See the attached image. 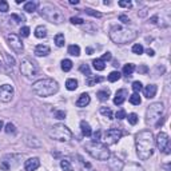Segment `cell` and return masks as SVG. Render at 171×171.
Wrapping results in <instances>:
<instances>
[{
  "mask_svg": "<svg viewBox=\"0 0 171 171\" xmlns=\"http://www.w3.org/2000/svg\"><path fill=\"white\" fill-rule=\"evenodd\" d=\"M80 72L86 74L87 76H91V71H90V67H88L87 64H82L80 65Z\"/></svg>",
  "mask_w": 171,
  "mask_h": 171,
  "instance_id": "cell-40",
  "label": "cell"
},
{
  "mask_svg": "<svg viewBox=\"0 0 171 171\" xmlns=\"http://www.w3.org/2000/svg\"><path fill=\"white\" fill-rule=\"evenodd\" d=\"M39 166H40V161L38 158H30L28 161H25L24 169L25 171H35L39 169Z\"/></svg>",
  "mask_w": 171,
  "mask_h": 171,
  "instance_id": "cell-13",
  "label": "cell"
},
{
  "mask_svg": "<svg viewBox=\"0 0 171 171\" xmlns=\"http://www.w3.org/2000/svg\"><path fill=\"white\" fill-rule=\"evenodd\" d=\"M84 149L92 158L98 161H107L110 158V150L107 144H103L100 142H90L84 146Z\"/></svg>",
  "mask_w": 171,
  "mask_h": 171,
  "instance_id": "cell-4",
  "label": "cell"
},
{
  "mask_svg": "<svg viewBox=\"0 0 171 171\" xmlns=\"http://www.w3.org/2000/svg\"><path fill=\"white\" fill-rule=\"evenodd\" d=\"M4 131H5L7 134H15V132H16V128H15V126H13L12 123H7V124H5Z\"/></svg>",
  "mask_w": 171,
  "mask_h": 171,
  "instance_id": "cell-35",
  "label": "cell"
},
{
  "mask_svg": "<svg viewBox=\"0 0 171 171\" xmlns=\"http://www.w3.org/2000/svg\"><path fill=\"white\" fill-rule=\"evenodd\" d=\"M35 36L39 39H43L47 36V28L44 27V25H38V27L35 28Z\"/></svg>",
  "mask_w": 171,
  "mask_h": 171,
  "instance_id": "cell-20",
  "label": "cell"
},
{
  "mask_svg": "<svg viewBox=\"0 0 171 171\" xmlns=\"http://www.w3.org/2000/svg\"><path fill=\"white\" fill-rule=\"evenodd\" d=\"M119 5H120V7L131 8V1H124V0H122V1H119Z\"/></svg>",
  "mask_w": 171,
  "mask_h": 171,
  "instance_id": "cell-48",
  "label": "cell"
},
{
  "mask_svg": "<svg viewBox=\"0 0 171 171\" xmlns=\"http://www.w3.org/2000/svg\"><path fill=\"white\" fill-rule=\"evenodd\" d=\"M8 11V3L4 0H0V12H7Z\"/></svg>",
  "mask_w": 171,
  "mask_h": 171,
  "instance_id": "cell-42",
  "label": "cell"
},
{
  "mask_svg": "<svg viewBox=\"0 0 171 171\" xmlns=\"http://www.w3.org/2000/svg\"><path fill=\"white\" fill-rule=\"evenodd\" d=\"M1 128H3V122L0 120V130H1Z\"/></svg>",
  "mask_w": 171,
  "mask_h": 171,
  "instance_id": "cell-56",
  "label": "cell"
},
{
  "mask_svg": "<svg viewBox=\"0 0 171 171\" xmlns=\"http://www.w3.org/2000/svg\"><path fill=\"white\" fill-rule=\"evenodd\" d=\"M70 3H71V4H78L79 0H70Z\"/></svg>",
  "mask_w": 171,
  "mask_h": 171,
  "instance_id": "cell-55",
  "label": "cell"
},
{
  "mask_svg": "<svg viewBox=\"0 0 171 171\" xmlns=\"http://www.w3.org/2000/svg\"><path fill=\"white\" fill-rule=\"evenodd\" d=\"M103 80V78H91V79H88L87 80V84L88 86H94L95 83H99V82H102Z\"/></svg>",
  "mask_w": 171,
  "mask_h": 171,
  "instance_id": "cell-43",
  "label": "cell"
},
{
  "mask_svg": "<svg viewBox=\"0 0 171 171\" xmlns=\"http://www.w3.org/2000/svg\"><path fill=\"white\" fill-rule=\"evenodd\" d=\"M90 95L88 94H82L80 96H79V99L76 100V106L78 107H86L90 104Z\"/></svg>",
  "mask_w": 171,
  "mask_h": 171,
  "instance_id": "cell-16",
  "label": "cell"
},
{
  "mask_svg": "<svg viewBox=\"0 0 171 171\" xmlns=\"http://www.w3.org/2000/svg\"><path fill=\"white\" fill-rule=\"evenodd\" d=\"M100 141V131H96L94 134V142H99Z\"/></svg>",
  "mask_w": 171,
  "mask_h": 171,
  "instance_id": "cell-50",
  "label": "cell"
},
{
  "mask_svg": "<svg viewBox=\"0 0 171 171\" xmlns=\"http://www.w3.org/2000/svg\"><path fill=\"white\" fill-rule=\"evenodd\" d=\"M135 71V65L134 64H131V63H128V64H126L123 67V74L126 76H131V74Z\"/></svg>",
  "mask_w": 171,
  "mask_h": 171,
  "instance_id": "cell-26",
  "label": "cell"
},
{
  "mask_svg": "<svg viewBox=\"0 0 171 171\" xmlns=\"http://www.w3.org/2000/svg\"><path fill=\"white\" fill-rule=\"evenodd\" d=\"M96 95H98V98L100 99L102 102H104V100H108V98H110V91H106V90H103V91H99L98 94H96Z\"/></svg>",
  "mask_w": 171,
  "mask_h": 171,
  "instance_id": "cell-31",
  "label": "cell"
},
{
  "mask_svg": "<svg viewBox=\"0 0 171 171\" xmlns=\"http://www.w3.org/2000/svg\"><path fill=\"white\" fill-rule=\"evenodd\" d=\"M132 52L136 54V55L143 54V47H142V44H134L132 45Z\"/></svg>",
  "mask_w": 171,
  "mask_h": 171,
  "instance_id": "cell-36",
  "label": "cell"
},
{
  "mask_svg": "<svg viewBox=\"0 0 171 171\" xmlns=\"http://www.w3.org/2000/svg\"><path fill=\"white\" fill-rule=\"evenodd\" d=\"M55 118L56 119H64L65 118V112L64 111H55Z\"/></svg>",
  "mask_w": 171,
  "mask_h": 171,
  "instance_id": "cell-45",
  "label": "cell"
},
{
  "mask_svg": "<svg viewBox=\"0 0 171 171\" xmlns=\"http://www.w3.org/2000/svg\"><path fill=\"white\" fill-rule=\"evenodd\" d=\"M32 91L38 96L45 98V96H51L54 94H56L59 91V84L56 80L50 78H44L40 80H36L32 84Z\"/></svg>",
  "mask_w": 171,
  "mask_h": 171,
  "instance_id": "cell-3",
  "label": "cell"
},
{
  "mask_svg": "<svg viewBox=\"0 0 171 171\" xmlns=\"http://www.w3.org/2000/svg\"><path fill=\"white\" fill-rule=\"evenodd\" d=\"M156 86L155 84H149L146 88H144V96H146L147 99H151L154 98V96L156 95Z\"/></svg>",
  "mask_w": 171,
  "mask_h": 171,
  "instance_id": "cell-17",
  "label": "cell"
},
{
  "mask_svg": "<svg viewBox=\"0 0 171 171\" xmlns=\"http://www.w3.org/2000/svg\"><path fill=\"white\" fill-rule=\"evenodd\" d=\"M13 96V87L10 84H3L0 86V102H4V103H8V102L12 100Z\"/></svg>",
  "mask_w": 171,
  "mask_h": 171,
  "instance_id": "cell-12",
  "label": "cell"
},
{
  "mask_svg": "<svg viewBox=\"0 0 171 171\" xmlns=\"http://www.w3.org/2000/svg\"><path fill=\"white\" fill-rule=\"evenodd\" d=\"M119 79H120V72H119V71H112V72L108 75V80H110L111 83H114V82H118Z\"/></svg>",
  "mask_w": 171,
  "mask_h": 171,
  "instance_id": "cell-29",
  "label": "cell"
},
{
  "mask_svg": "<svg viewBox=\"0 0 171 171\" xmlns=\"http://www.w3.org/2000/svg\"><path fill=\"white\" fill-rule=\"evenodd\" d=\"M80 128H82V134H83L84 136H91L92 135V130H91L90 124H88L86 120L80 122Z\"/></svg>",
  "mask_w": 171,
  "mask_h": 171,
  "instance_id": "cell-19",
  "label": "cell"
},
{
  "mask_svg": "<svg viewBox=\"0 0 171 171\" xmlns=\"http://www.w3.org/2000/svg\"><path fill=\"white\" fill-rule=\"evenodd\" d=\"M60 167H62V169H63L64 171H71V169H72L68 159H63V161L60 162Z\"/></svg>",
  "mask_w": 171,
  "mask_h": 171,
  "instance_id": "cell-32",
  "label": "cell"
},
{
  "mask_svg": "<svg viewBox=\"0 0 171 171\" xmlns=\"http://www.w3.org/2000/svg\"><path fill=\"white\" fill-rule=\"evenodd\" d=\"M115 116H116V119H124V118H127L126 111H124V110H119L118 112L115 114Z\"/></svg>",
  "mask_w": 171,
  "mask_h": 171,
  "instance_id": "cell-44",
  "label": "cell"
},
{
  "mask_svg": "<svg viewBox=\"0 0 171 171\" xmlns=\"http://www.w3.org/2000/svg\"><path fill=\"white\" fill-rule=\"evenodd\" d=\"M127 118H128V122H130V123L132 124V126H134V124L138 123V115H136V114H134V112L130 114V115H128Z\"/></svg>",
  "mask_w": 171,
  "mask_h": 171,
  "instance_id": "cell-38",
  "label": "cell"
},
{
  "mask_svg": "<svg viewBox=\"0 0 171 171\" xmlns=\"http://www.w3.org/2000/svg\"><path fill=\"white\" fill-rule=\"evenodd\" d=\"M100 114L103 116H106V118H108V119H111L112 118V111L110 110V108H106V107H102L100 108Z\"/></svg>",
  "mask_w": 171,
  "mask_h": 171,
  "instance_id": "cell-33",
  "label": "cell"
},
{
  "mask_svg": "<svg viewBox=\"0 0 171 171\" xmlns=\"http://www.w3.org/2000/svg\"><path fill=\"white\" fill-rule=\"evenodd\" d=\"M50 54V47L45 44H39L35 48V55L36 56H47Z\"/></svg>",
  "mask_w": 171,
  "mask_h": 171,
  "instance_id": "cell-15",
  "label": "cell"
},
{
  "mask_svg": "<svg viewBox=\"0 0 171 171\" xmlns=\"http://www.w3.org/2000/svg\"><path fill=\"white\" fill-rule=\"evenodd\" d=\"M135 146L139 159L147 161L154 154V147H155V139L152 132L150 130H143L138 132L135 136Z\"/></svg>",
  "mask_w": 171,
  "mask_h": 171,
  "instance_id": "cell-1",
  "label": "cell"
},
{
  "mask_svg": "<svg viewBox=\"0 0 171 171\" xmlns=\"http://www.w3.org/2000/svg\"><path fill=\"white\" fill-rule=\"evenodd\" d=\"M132 90L135 91L136 94H139L142 90H143V86H142L141 82H134V83H132Z\"/></svg>",
  "mask_w": 171,
  "mask_h": 171,
  "instance_id": "cell-37",
  "label": "cell"
},
{
  "mask_svg": "<svg viewBox=\"0 0 171 171\" xmlns=\"http://www.w3.org/2000/svg\"><path fill=\"white\" fill-rule=\"evenodd\" d=\"M33 139H35V136H27V139H25V142H27L28 146H32V147H40L42 143L40 141L38 142H33Z\"/></svg>",
  "mask_w": 171,
  "mask_h": 171,
  "instance_id": "cell-30",
  "label": "cell"
},
{
  "mask_svg": "<svg viewBox=\"0 0 171 171\" xmlns=\"http://www.w3.org/2000/svg\"><path fill=\"white\" fill-rule=\"evenodd\" d=\"M127 96H128L127 90H124V88L118 90V91H116V94H115V98H114V103H115L116 106H120V104L126 100Z\"/></svg>",
  "mask_w": 171,
  "mask_h": 171,
  "instance_id": "cell-14",
  "label": "cell"
},
{
  "mask_svg": "<svg viewBox=\"0 0 171 171\" xmlns=\"http://www.w3.org/2000/svg\"><path fill=\"white\" fill-rule=\"evenodd\" d=\"M130 103L134 104V106H139V104L142 103V99H141V96H139V94L134 92L132 95H130Z\"/></svg>",
  "mask_w": 171,
  "mask_h": 171,
  "instance_id": "cell-24",
  "label": "cell"
},
{
  "mask_svg": "<svg viewBox=\"0 0 171 171\" xmlns=\"http://www.w3.org/2000/svg\"><path fill=\"white\" fill-rule=\"evenodd\" d=\"M122 171H144V169L136 163H127L123 166Z\"/></svg>",
  "mask_w": 171,
  "mask_h": 171,
  "instance_id": "cell-18",
  "label": "cell"
},
{
  "mask_svg": "<svg viewBox=\"0 0 171 171\" xmlns=\"http://www.w3.org/2000/svg\"><path fill=\"white\" fill-rule=\"evenodd\" d=\"M65 87H67L68 91H75L76 88H78V82H76L75 79H68V80L65 82Z\"/></svg>",
  "mask_w": 171,
  "mask_h": 171,
  "instance_id": "cell-25",
  "label": "cell"
},
{
  "mask_svg": "<svg viewBox=\"0 0 171 171\" xmlns=\"http://www.w3.org/2000/svg\"><path fill=\"white\" fill-rule=\"evenodd\" d=\"M71 68H72V62H71L70 59H64V60H62V70L65 71V72H68Z\"/></svg>",
  "mask_w": 171,
  "mask_h": 171,
  "instance_id": "cell-27",
  "label": "cell"
},
{
  "mask_svg": "<svg viewBox=\"0 0 171 171\" xmlns=\"http://www.w3.org/2000/svg\"><path fill=\"white\" fill-rule=\"evenodd\" d=\"M4 58L7 59V64L10 65L11 68H12L13 65H15V59H13L12 56H10V55H8V54H5V52H4Z\"/></svg>",
  "mask_w": 171,
  "mask_h": 171,
  "instance_id": "cell-39",
  "label": "cell"
},
{
  "mask_svg": "<svg viewBox=\"0 0 171 171\" xmlns=\"http://www.w3.org/2000/svg\"><path fill=\"white\" fill-rule=\"evenodd\" d=\"M138 36V32L135 30L123 27V25H114L110 30V39L114 43L118 44H126V43L132 42Z\"/></svg>",
  "mask_w": 171,
  "mask_h": 171,
  "instance_id": "cell-2",
  "label": "cell"
},
{
  "mask_svg": "<svg viewBox=\"0 0 171 171\" xmlns=\"http://www.w3.org/2000/svg\"><path fill=\"white\" fill-rule=\"evenodd\" d=\"M156 146L161 151L170 154V139L166 132H159L156 136Z\"/></svg>",
  "mask_w": 171,
  "mask_h": 171,
  "instance_id": "cell-11",
  "label": "cell"
},
{
  "mask_svg": "<svg viewBox=\"0 0 171 171\" xmlns=\"http://www.w3.org/2000/svg\"><path fill=\"white\" fill-rule=\"evenodd\" d=\"M68 54L72 55V56H79V55H80V47L76 45V44L70 45V47H68Z\"/></svg>",
  "mask_w": 171,
  "mask_h": 171,
  "instance_id": "cell-23",
  "label": "cell"
},
{
  "mask_svg": "<svg viewBox=\"0 0 171 171\" xmlns=\"http://www.w3.org/2000/svg\"><path fill=\"white\" fill-rule=\"evenodd\" d=\"M83 19L82 18H71V23L72 24H83Z\"/></svg>",
  "mask_w": 171,
  "mask_h": 171,
  "instance_id": "cell-46",
  "label": "cell"
},
{
  "mask_svg": "<svg viewBox=\"0 0 171 171\" xmlns=\"http://www.w3.org/2000/svg\"><path fill=\"white\" fill-rule=\"evenodd\" d=\"M30 32H31L30 27H22V30H20V35L23 36V38H27V36H30Z\"/></svg>",
  "mask_w": 171,
  "mask_h": 171,
  "instance_id": "cell-41",
  "label": "cell"
},
{
  "mask_svg": "<svg viewBox=\"0 0 171 171\" xmlns=\"http://www.w3.org/2000/svg\"><path fill=\"white\" fill-rule=\"evenodd\" d=\"M122 138V131L119 128H108L104 134V142L106 144H115Z\"/></svg>",
  "mask_w": 171,
  "mask_h": 171,
  "instance_id": "cell-10",
  "label": "cell"
},
{
  "mask_svg": "<svg viewBox=\"0 0 171 171\" xmlns=\"http://www.w3.org/2000/svg\"><path fill=\"white\" fill-rule=\"evenodd\" d=\"M146 52H147V55H149V56H154V55H155V52H154V50H151V48H149V50H147Z\"/></svg>",
  "mask_w": 171,
  "mask_h": 171,
  "instance_id": "cell-53",
  "label": "cell"
},
{
  "mask_svg": "<svg viewBox=\"0 0 171 171\" xmlns=\"http://www.w3.org/2000/svg\"><path fill=\"white\" fill-rule=\"evenodd\" d=\"M11 18L15 19L16 23H19V22H22V20H23V18H20V16H18V15H11Z\"/></svg>",
  "mask_w": 171,
  "mask_h": 171,
  "instance_id": "cell-52",
  "label": "cell"
},
{
  "mask_svg": "<svg viewBox=\"0 0 171 171\" xmlns=\"http://www.w3.org/2000/svg\"><path fill=\"white\" fill-rule=\"evenodd\" d=\"M110 59H111V54H110V52H106L103 56H102V60H103V62L110 60Z\"/></svg>",
  "mask_w": 171,
  "mask_h": 171,
  "instance_id": "cell-51",
  "label": "cell"
},
{
  "mask_svg": "<svg viewBox=\"0 0 171 171\" xmlns=\"http://www.w3.org/2000/svg\"><path fill=\"white\" fill-rule=\"evenodd\" d=\"M64 43H65L64 35H63V33H58V35L55 36V44L58 45V47H63Z\"/></svg>",
  "mask_w": 171,
  "mask_h": 171,
  "instance_id": "cell-28",
  "label": "cell"
},
{
  "mask_svg": "<svg viewBox=\"0 0 171 171\" xmlns=\"http://www.w3.org/2000/svg\"><path fill=\"white\" fill-rule=\"evenodd\" d=\"M42 16H44L48 22L55 23V24H62L64 22V15L51 4H45L42 7Z\"/></svg>",
  "mask_w": 171,
  "mask_h": 171,
  "instance_id": "cell-6",
  "label": "cell"
},
{
  "mask_svg": "<svg viewBox=\"0 0 171 171\" xmlns=\"http://www.w3.org/2000/svg\"><path fill=\"white\" fill-rule=\"evenodd\" d=\"M84 12L87 13V15L94 16V18H102V13H100V12H96V11L91 10V8H86V10H84Z\"/></svg>",
  "mask_w": 171,
  "mask_h": 171,
  "instance_id": "cell-34",
  "label": "cell"
},
{
  "mask_svg": "<svg viewBox=\"0 0 171 171\" xmlns=\"http://www.w3.org/2000/svg\"><path fill=\"white\" fill-rule=\"evenodd\" d=\"M119 20H120L122 23H124V24H128V23H130V19H128L126 15H120L119 16Z\"/></svg>",
  "mask_w": 171,
  "mask_h": 171,
  "instance_id": "cell-47",
  "label": "cell"
},
{
  "mask_svg": "<svg viewBox=\"0 0 171 171\" xmlns=\"http://www.w3.org/2000/svg\"><path fill=\"white\" fill-rule=\"evenodd\" d=\"M162 114H163V104L161 102H155V103L150 104L149 108H147V112H146V120L147 123L154 124L162 118Z\"/></svg>",
  "mask_w": 171,
  "mask_h": 171,
  "instance_id": "cell-8",
  "label": "cell"
},
{
  "mask_svg": "<svg viewBox=\"0 0 171 171\" xmlns=\"http://www.w3.org/2000/svg\"><path fill=\"white\" fill-rule=\"evenodd\" d=\"M48 135L51 139H55L59 142H70L72 139V132L67 126L64 124H55L51 127V130L48 131Z\"/></svg>",
  "mask_w": 171,
  "mask_h": 171,
  "instance_id": "cell-5",
  "label": "cell"
},
{
  "mask_svg": "<svg viewBox=\"0 0 171 171\" xmlns=\"http://www.w3.org/2000/svg\"><path fill=\"white\" fill-rule=\"evenodd\" d=\"M147 71H149V68H147L146 65H141V67L138 68V72L139 74H147Z\"/></svg>",
  "mask_w": 171,
  "mask_h": 171,
  "instance_id": "cell-49",
  "label": "cell"
},
{
  "mask_svg": "<svg viewBox=\"0 0 171 171\" xmlns=\"http://www.w3.org/2000/svg\"><path fill=\"white\" fill-rule=\"evenodd\" d=\"M5 39H7L8 45H10L15 52H18V54L23 52V42H22V39L19 38V35H16V33H8V35L5 36Z\"/></svg>",
  "mask_w": 171,
  "mask_h": 171,
  "instance_id": "cell-9",
  "label": "cell"
},
{
  "mask_svg": "<svg viewBox=\"0 0 171 171\" xmlns=\"http://www.w3.org/2000/svg\"><path fill=\"white\" fill-rule=\"evenodd\" d=\"M92 64L96 71H103L104 68H106V64H104V62L102 60V59H95V60L92 62Z\"/></svg>",
  "mask_w": 171,
  "mask_h": 171,
  "instance_id": "cell-22",
  "label": "cell"
},
{
  "mask_svg": "<svg viewBox=\"0 0 171 171\" xmlns=\"http://www.w3.org/2000/svg\"><path fill=\"white\" fill-rule=\"evenodd\" d=\"M20 71L25 78H35L39 74V65L32 58H23L20 64Z\"/></svg>",
  "mask_w": 171,
  "mask_h": 171,
  "instance_id": "cell-7",
  "label": "cell"
},
{
  "mask_svg": "<svg viewBox=\"0 0 171 171\" xmlns=\"http://www.w3.org/2000/svg\"><path fill=\"white\" fill-rule=\"evenodd\" d=\"M36 7H38V3L36 1H28L24 4V11L25 12H35L36 11Z\"/></svg>",
  "mask_w": 171,
  "mask_h": 171,
  "instance_id": "cell-21",
  "label": "cell"
},
{
  "mask_svg": "<svg viewBox=\"0 0 171 171\" xmlns=\"http://www.w3.org/2000/svg\"><path fill=\"white\" fill-rule=\"evenodd\" d=\"M86 52H87L88 55H91V54H92V48H87V50H86Z\"/></svg>",
  "mask_w": 171,
  "mask_h": 171,
  "instance_id": "cell-54",
  "label": "cell"
}]
</instances>
